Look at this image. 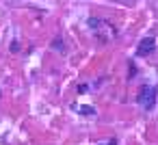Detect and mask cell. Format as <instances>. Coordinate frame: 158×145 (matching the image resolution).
I'll return each mask as SVG.
<instances>
[{
	"label": "cell",
	"instance_id": "5",
	"mask_svg": "<svg viewBox=\"0 0 158 145\" xmlns=\"http://www.w3.org/2000/svg\"><path fill=\"white\" fill-rule=\"evenodd\" d=\"M128 74H130V76H134V74H136V67H134V63H130V69H128Z\"/></svg>",
	"mask_w": 158,
	"mask_h": 145
},
{
	"label": "cell",
	"instance_id": "1",
	"mask_svg": "<svg viewBox=\"0 0 158 145\" xmlns=\"http://www.w3.org/2000/svg\"><path fill=\"white\" fill-rule=\"evenodd\" d=\"M156 87H143L141 91H139V102L143 104V106H147V108H152L154 106V102H156Z\"/></svg>",
	"mask_w": 158,
	"mask_h": 145
},
{
	"label": "cell",
	"instance_id": "3",
	"mask_svg": "<svg viewBox=\"0 0 158 145\" xmlns=\"http://www.w3.org/2000/svg\"><path fill=\"white\" fill-rule=\"evenodd\" d=\"M76 110L80 115H95V108L93 106H76Z\"/></svg>",
	"mask_w": 158,
	"mask_h": 145
},
{
	"label": "cell",
	"instance_id": "2",
	"mask_svg": "<svg viewBox=\"0 0 158 145\" xmlns=\"http://www.w3.org/2000/svg\"><path fill=\"white\" fill-rule=\"evenodd\" d=\"M154 48H156V41H154V37H145V39L139 44V56H145V54H149Z\"/></svg>",
	"mask_w": 158,
	"mask_h": 145
},
{
	"label": "cell",
	"instance_id": "4",
	"mask_svg": "<svg viewBox=\"0 0 158 145\" xmlns=\"http://www.w3.org/2000/svg\"><path fill=\"white\" fill-rule=\"evenodd\" d=\"M52 48H54L56 52H63V50H65V44L61 41V37H56V39L52 41Z\"/></svg>",
	"mask_w": 158,
	"mask_h": 145
}]
</instances>
